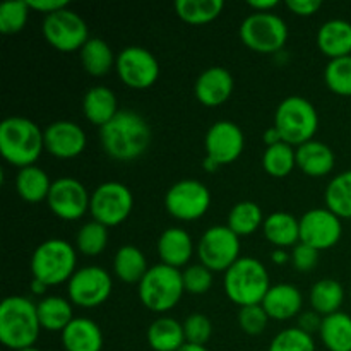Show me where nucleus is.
<instances>
[{"label": "nucleus", "mask_w": 351, "mask_h": 351, "mask_svg": "<svg viewBox=\"0 0 351 351\" xmlns=\"http://www.w3.org/2000/svg\"><path fill=\"white\" fill-rule=\"evenodd\" d=\"M99 141L106 156L129 163L149 149L153 130L143 115L134 110H120L99 129Z\"/></svg>", "instance_id": "obj_1"}, {"label": "nucleus", "mask_w": 351, "mask_h": 351, "mask_svg": "<svg viewBox=\"0 0 351 351\" xmlns=\"http://www.w3.org/2000/svg\"><path fill=\"white\" fill-rule=\"evenodd\" d=\"M41 324L33 300L23 295H10L0 305V343L19 351L36 345Z\"/></svg>", "instance_id": "obj_2"}, {"label": "nucleus", "mask_w": 351, "mask_h": 351, "mask_svg": "<svg viewBox=\"0 0 351 351\" xmlns=\"http://www.w3.org/2000/svg\"><path fill=\"white\" fill-rule=\"evenodd\" d=\"M45 151V132L26 117H7L0 123V153L16 168L36 165Z\"/></svg>", "instance_id": "obj_3"}, {"label": "nucleus", "mask_w": 351, "mask_h": 351, "mask_svg": "<svg viewBox=\"0 0 351 351\" xmlns=\"http://www.w3.org/2000/svg\"><path fill=\"white\" fill-rule=\"evenodd\" d=\"M223 288L226 297L242 308L263 304L271 288V280L259 259L240 257L223 276Z\"/></svg>", "instance_id": "obj_4"}, {"label": "nucleus", "mask_w": 351, "mask_h": 351, "mask_svg": "<svg viewBox=\"0 0 351 351\" xmlns=\"http://www.w3.org/2000/svg\"><path fill=\"white\" fill-rule=\"evenodd\" d=\"M77 266V250L62 239H50L41 242L31 256V274L33 280L43 285L58 287L69 283Z\"/></svg>", "instance_id": "obj_5"}, {"label": "nucleus", "mask_w": 351, "mask_h": 351, "mask_svg": "<svg viewBox=\"0 0 351 351\" xmlns=\"http://www.w3.org/2000/svg\"><path fill=\"white\" fill-rule=\"evenodd\" d=\"M185 293L182 271L175 267L156 264L151 266L146 276L137 285L139 300L147 311L154 314H167L180 304Z\"/></svg>", "instance_id": "obj_6"}, {"label": "nucleus", "mask_w": 351, "mask_h": 351, "mask_svg": "<svg viewBox=\"0 0 351 351\" xmlns=\"http://www.w3.org/2000/svg\"><path fill=\"white\" fill-rule=\"evenodd\" d=\"M274 127L283 143L298 147L315 137L319 130V113L304 96H288L274 112Z\"/></svg>", "instance_id": "obj_7"}, {"label": "nucleus", "mask_w": 351, "mask_h": 351, "mask_svg": "<svg viewBox=\"0 0 351 351\" xmlns=\"http://www.w3.org/2000/svg\"><path fill=\"white\" fill-rule=\"evenodd\" d=\"M243 147H245L243 130L232 120H218L206 132V158L202 161V168L208 173H215L221 167L235 163L242 156Z\"/></svg>", "instance_id": "obj_8"}, {"label": "nucleus", "mask_w": 351, "mask_h": 351, "mask_svg": "<svg viewBox=\"0 0 351 351\" xmlns=\"http://www.w3.org/2000/svg\"><path fill=\"white\" fill-rule=\"evenodd\" d=\"M240 41L257 53H278L288 41V26L273 12H254L240 24Z\"/></svg>", "instance_id": "obj_9"}, {"label": "nucleus", "mask_w": 351, "mask_h": 351, "mask_svg": "<svg viewBox=\"0 0 351 351\" xmlns=\"http://www.w3.org/2000/svg\"><path fill=\"white\" fill-rule=\"evenodd\" d=\"M240 249V237L226 225H216L202 233L195 252L199 264L213 273H226L242 257Z\"/></svg>", "instance_id": "obj_10"}, {"label": "nucleus", "mask_w": 351, "mask_h": 351, "mask_svg": "<svg viewBox=\"0 0 351 351\" xmlns=\"http://www.w3.org/2000/svg\"><path fill=\"white\" fill-rule=\"evenodd\" d=\"M132 209V191L120 182H105L91 192L89 215L106 228L125 223Z\"/></svg>", "instance_id": "obj_11"}, {"label": "nucleus", "mask_w": 351, "mask_h": 351, "mask_svg": "<svg viewBox=\"0 0 351 351\" xmlns=\"http://www.w3.org/2000/svg\"><path fill=\"white\" fill-rule=\"evenodd\" d=\"M165 208L168 215L178 221H197L211 208V192L202 182L184 178L168 189L165 194Z\"/></svg>", "instance_id": "obj_12"}, {"label": "nucleus", "mask_w": 351, "mask_h": 351, "mask_svg": "<svg viewBox=\"0 0 351 351\" xmlns=\"http://www.w3.org/2000/svg\"><path fill=\"white\" fill-rule=\"evenodd\" d=\"M41 31L50 47L65 53L81 51V48L91 38L86 21L69 7L45 17Z\"/></svg>", "instance_id": "obj_13"}, {"label": "nucleus", "mask_w": 351, "mask_h": 351, "mask_svg": "<svg viewBox=\"0 0 351 351\" xmlns=\"http://www.w3.org/2000/svg\"><path fill=\"white\" fill-rule=\"evenodd\" d=\"M113 290V280L99 266H86L74 273L67 283V295L72 305L81 308H96L105 304Z\"/></svg>", "instance_id": "obj_14"}, {"label": "nucleus", "mask_w": 351, "mask_h": 351, "mask_svg": "<svg viewBox=\"0 0 351 351\" xmlns=\"http://www.w3.org/2000/svg\"><path fill=\"white\" fill-rule=\"evenodd\" d=\"M115 71L130 89H149L160 77V62L153 51L143 47H127L117 55Z\"/></svg>", "instance_id": "obj_15"}, {"label": "nucleus", "mask_w": 351, "mask_h": 351, "mask_svg": "<svg viewBox=\"0 0 351 351\" xmlns=\"http://www.w3.org/2000/svg\"><path fill=\"white\" fill-rule=\"evenodd\" d=\"M91 194L81 180L74 177H60L51 184L48 194V209L64 221H77L89 213Z\"/></svg>", "instance_id": "obj_16"}, {"label": "nucleus", "mask_w": 351, "mask_h": 351, "mask_svg": "<svg viewBox=\"0 0 351 351\" xmlns=\"http://www.w3.org/2000/svg\"><path fill=\"white\" fill-rule=\"evenodd\" d=\"M341 235V218L328 208L311 209L300 218V242L319 252L338 245Z\"/></svg>", "instance_id": "obj_17"}, {"label": "nucleus", "mask_w": 351, "mask_h": 351, "mask_svg": "<svg viewBox=\"0 0 351 351\" xmlns=\"http://www.w3.org/2000/svg\"><path fill=\"white\" fill-rule=\"evenodd\" d=\"M45 132V151L58 160H74L81 156L88 144L84 129L72 120L51 122Z\"/></svg>", "instance_id": "obj_18"}, {"label": "nucleus", "mask_w": 351, "mask_h": 351, "mask_svg": "<svg viewBox=\"0 0 351 351\" xmlns=\"http://www.w3.org/2000/svg\"><path fill=\"white\" fill-rule=\"evenodd\" d=\"M235 89V79H233L232 72L225 67H209L202 72L197 77L194 84L195 98L201 105L215 108V106H221L230 99Z\"/></svg>", "instance_id": "obj_19"}, {"label": "nucleus", "mask_w": 351, "mask_h": 351, "mask_svg": "<svg viewBox=\"0 0 351 351\" xmlns=\"http://www.w3.org/2000/svg\"><path fill=\"white\" fill-rule=\"evenodd\" d=\"M269 315L271 321L285 322L290 319L298 317L304 307V297L302 291L291 283L271 285L269 291L261 304Z\"/></svg>", "instance_id": "obj_20"}, {"label": "nucleus", "mask_w": 351, "mask_h": 351, "mask_svg": "<svg viewBox=\"0 0 351 351\" xmlns=\"http://www.w3.org/2000/svg\"><path fill=\"white\" fill-rule=\"evenodd\" d=\"M195 249L197 245H194L192 237L178 226L167 228L158 239V256H160L161 264L175 267V269L189 266Z\"/></svg>", "instance_id": "obj_21"}, {"label": "nucleus", "mask_w": 351, "mask_h": 351, "mask_svg": "<svg viewBox=\"0 0 351 351\" xmlns=\"http://www.w3.org/2000/svg\"><path fill=\"white\" fill-rule=\"evenodd\" d=\"M335 151L321 141H308L297 147V168L307 177L321 178L335 170Z\"/></svg>", "instance_id": "obj_22"}, {"label": "nucleus", "mask_w": 351, "mask_h": 351, "mask_svg": "<svg viewBox=\"0 0 351 351\" xmlns=\"http://www.w3.org/2000/svg\"><path fill=\"white\" fill-rule=\"evenodd\" d=\"M65 351H101L103 332L95 321L88 317H75L60 332Z\"/></svg>", "instance_id": "obj_23"}, {"label": "nucleus", "mask_w": 351, "mask_h": 351, "mask_svg": "<svg viewBox=\"0 0 351 351\" xmlns=\"http://www.w3.org/2000/svg\"><path fill=\"white\" fill-rule=\"evenodd\" d=\"M317 47L329 60L351 55V23L345 19H329L319 27Z\"/></svg>", "instance_id": "obj_24"}, {"label": "nucleus", "mask_w": 351, "mask_h": 351, "mask_svg": "<svg viewBox=\"0 0 351 351\" xmlns=\"http://www.w3.org/2000/svg\"><path fill=\"white\" fill-rule=\"evenodd\" d=\"M82 112L89 123L101 129L120 112L115 93L106 86H93L82 98Z\"/></svg>", "instance_id": "obj_25"}, {"label": "nucleus", "mask_w": 351, "mask_h": 351, "mask_svg": "<svg viewBox=\"0 0 351 351\" xmlns=\"http://www.w3.org/2000/svg\"><path fill=\"white\" fill-rule=\"evenodd\" d=\"M263 233L267 242L276 249H287L300 243V218L285 211L271 213L266 216Z\"/></svg>", "instance_id": "obj_26"}, {"label": "nucleus", "mask_w": 351, "mask_h": 351, "mask_svg": "<svg viewBox=\"0 0 351 351\" xmlns=\"http://www.w3.org/2000/svg\"><path fill=\"white\" fill-rule=\"evenodd\" d=\"M147 345L154 351H178L185 345L184 324L173 317H158L149 324L146 332Z\"/></svg>", "instance_id": "obj_27"}, {"label": "nucleus", "mask_w": 351, "mask_h": 351, "mask_svg": "<svg viewBox=\"0 0 351 351\" xmlns=\"http://www.w3.org/2000/svg\"><path fill=\"white\" fill-rule=\"evenodd\" d=\"M149 271L147 259L136 245H122L113 257V274L127 285H139Z\"/></svg>", "instance_id": "obj_28"}, {"label": "nucleus", "mask_w": 351, "mask_h": 351, "mask_svg": "<svg viewBox=\"0 0 351 351\" xmlns=\"http://www.w3.org/2000/svg\"><path fill=\"white\" fill-rule=\"evenodd\" d=\"M36 308L41 329L48 332H62L75 319L71 300L64 297H43Z\"/></svg>", "instance_id": "obj_29"}, {"label": "nucleus", "mask_w": 351, "mask_h": 351, "mask_svg": "<svg viewBox=\"0 0 351 351\" xmlns=\"http://www.w3.org/2000/svg\"><path fill=\"white\" fill-rule=\"evenodd\" d=\"M51 184L53 182L50 180L47 171L41 170L36 165L21 168L17 171L16 191L19 194V197L24 202H29V204H38L41 201H47Z\"/></svg>", "instance_id": "obj_30"}, {"label": "nucleus", "mask_w": 351, "mask_h": 351, "mask_svg": "<svg viewBox=\"0 0 351 351\" xmlns=\"http://www.w3.org/2000/svg\"><path fill=\"white\" fill-rule=\"evenodd\" d=\"M82 69L93 77H103L115 67L117 55L112 47L101 38H89L88 43L79 51Z\"/></svg>", "instance_id": "obj_31"}, {"label": "nucleus", "mask_w": 351, "mask_h": 351, "mask_svg": "<svg viewBox=\"0 0 351 351\" xmlns=\"http://www.w3.org/2000/svg\"><path fill=\"white\" fill-rule=\"evenodd\" d=\"M308 302H311L312 311L317 312L321 317L341 312L343 302H345V288L336 280H319L317 283L312 285L311 293H308Z\"/></svg>", "instance_id": "obj_32"}, {"label": "nucleus", "mask_w": 351, "mask_h": 351, "mask_svg": "<svg viewBox=\"0 0 351 351\" xmlns=\"http://www.w3.org/2000/svg\"><path fill=\"white\" fill-rule=\"evenodd\" d=\"M319 338L329 351H351V315L336 312L322 319Z\"/></svg>", "instance_id": "obj_33"}, {"label": "nucleus", "mask_w": 351, "mask_h": 351, "mask_svg": "<svg viewBox=\"0 0 351 351\" xmlns=\"http://www.w3.org/2000/svg\"><path fill=\"white\" fill-rule=\"evenodd\" d=\"M264 219H266L264 218V213L257 202L240 201L230 209L226 226L242 239V237L254 235L257 230L263 228Z\"/></svg>", "instance_id": "obj_34"}, {"label": "nucleus", "mask_w": 351, "mask_h": 351, "mask_svg": "<svg viewBox=\"0 0 351 351\" xmlns=\"http://www.w3.org/2000/svg\"><path fill=\"white\" fill-rule=\"evenodd\" d=\"M225 9L223 0H177L175 12L184 23L202 26L218 19Z\"/></svg>", "instance_id": "obj_35"}, {"label": "nucleus", "mask_w": 351, "mask_h": 351, "mask_svg": "<svg viewBox=\"0 0 351 351\" xmlns=\"http://www.w3.org/2000/svg\"><path fill=\"white\" fill-rule=\"evenodd\" d=\"M326 208L338 218L351 219V170L331 178L324 192Z\"/></svg>", "instance_id": "obj_36"}, {"label": "nucleus", "mask_w": 351, "mask_h": 351, "mask_svg": "<svg viewBox=\"0 0 351 351\" xmlns=\"http://www.w3.org/2000/svg\"><path fill=\"white\" fill-rule=\"evenodd\" d=\"M263 168L269 177H288L297 168V147L287 143L266 147L263 154Z\"/></svg>", "instance_id": "obj_37"}, {"label": "nucleus", "mask_w": 351, "mask_h": 351, "mask_svg": "<svg viewBox=\"0 0 351 351\" xmlns=\"http://www.w3.org/2000/svg\"><path fill=\"white\" fill-rule=\"evenodd\" d=\"M108 228L98 221H88L79 228L75 237V249L88 257H96L108 247Z\"/></svg>", "instance_id": "obj_38"}, {"label": "nucleus", "mask_w": 351, "mask_h": 351, "mask_svg": "<svg viewBox=\"0 0 351 351\" xmlns=\"http://www.w3.org/2000/svg\"><path fill=\"white\" fill-rule=\"evenodd\" d=\"M324 82L338 96H351V55L329 60L324 69Z\"/></svg>", "instance_id": "obj_39"}, {"label": "nucleus", "mask_w": 351, "mask_h": 351, "mask_svg": "<svg viewBox=\"0 0 351 351\" xmlns=\"http://www.w3.org/2000/svg\"><path fill=\"white\" fill-rule=\"evenodd\" d=\"M29 5L26 0H14L0 5V33L17 34L26 27L29 19Z\"/></svg>", "instance_id": "obj_40"}, {"label": "nucleus", "mask_w": 351, "mask_h": 351, "mask_svg": "<svg viewBox=\"0 0 351 351\" xmlns=\"http://www.w3.org/2000/svg\"><path fill=\"white\" fill-rule=\"evenodd\" d=\"M267 351H315V341L300 328H290L274 336Z\"/></svg>", "instance_id": "obj_41"}, {"label": "nucleus", "mask_w": 351, "mask_h": 351, "mask_svg": "<svg viewBox=\"0 0 351 351\" xmlns=\"http://www.w3.org/2000/svg\"><path fill=\"white\" fill-rule=\"evenodd\" d=\"M182 280H184L185 293L191 295H204L213 288V271L202 264H192L182 271Z\"/></svg>", "instance_id": "obj_42"}, {"label": "nucleus", "mask_w": 351, "mask_h": 351, "mask_svg": "<svg viewBox=\"0 0 351 351\" xmlns=\"http://www.w3.org/2000/svg\"><path fill=\"white\" fill-rule=\"evenodd\" d=\"M269 315L266 314L263 305H249V307H242L239 312V326L245 335L249 336H259L266 331L267 322H269Z\"/></svg>", "instance_id": "obj_43"}, {"label": "nucleus", "mask_w": 351, "mask_h": 351, "mask_svg": "<svg viewBox=\"0 0 351 351\" xmlns=\"http://www.w3.org/2000/svg\"><path fill=\"white\" fill-rule=\"evenodd\" d=\"M182 324H184L185 341L191 345L206 346V343L211 339L213 324L204 314H199V312L191 314Z\"/></svg>", "instance_id": "obj_44"}, {"label": "nucleus", "mask_w": 351, "mask_h": 351, "mask_svg": "<svg viewBox=\"0 0 351 351\" xmlns=\"http://www.w3.org/2000/svg\"><path fill=\"white\" fill-rule=\"evenodd\" d=\"M290 261L298 273H311L317 267L319 263V250L305 245V243H297L290 254Z\"/></svg>", "instance_id": "obj_45"}, {"label": "nucleus", "mask_w": 351, "mask_h": 351, "mask_svg": "<svg viewBox=\"0 0 351 351\" xmlns=\"http://www.w3.org/2000/svg\"><path fill=\"white\" fill-rule=\"evenodd\" d=\"M321 0H288L287 9L300 17H311L321 10Z\"/></svg>", "instance_id": "obj_46"}, {"label": "nucleus", "mask_w": 351, "mask_h": 351, "mask_svg": "<svg viewBox=\"0 0 351 351\" xmlns=\"http://www.w3.org/2000/svg\"><path fill=\"white\" fill-rule=\"evenodd\" d=\"M26 2L31 10L43 14L45 17L69 7V3L64 2V0H26Z\"/></svg>", "instance_id": "obj_47"}, {"label": "nucleus", "mask_w": 351, "mask_h": 351, "mask_svg": "<svg viewBox=\"0 0 351 351\" xmlns=\"http://www.w3.org/2000/svg\"><path fill=\"white\" fill-rule=\"evenodd\" d=\"M322 319L324 317H321V315L314 311L302 312V314L298 315L297 328H300L302 331L308 332V335H312V332H319V329H321V324H322Z\"/></svg>", "instance_id": "obj_48"}, {"label": "nucleus", "mask_w": 351, "mask_h": 351, "mask_svg": "<svg viewBox=\"0 0 351 351\" xmlns=\"http://www.w3.org/2000/svg\"><path fill=\"white\" fill-rule=\"evenodd\" d=\"M278 5H280L278 0H250L249 2V7L256 10V12H271Z\"/></svg>", "instance_id": "obj_49"}, {"label": "nucleus", "mask_w": 351, "mask_h": 351, "mask_svg": "<svg viewBox=\"0 0 351 351\" xmlns=\"http://www.w3.org/2000/svg\"><path fill=\"white\" fill-rule=\"evenodd\" d=\"M264 143H266V147L274 146V144L283 143V139H281V134L278 132L276 127L271 125L269 129H267L266 132H264Z\"/></svg>", "instance_id": "obj_50"}, {"label": "nucleus", "mask_w": 351, "mask_h": 351, "mask_svg": "<svg viewBox=\"0 0 351 351\" xmlns=\"http://www.w3.org/2000/svg\"><path fill=\"white\" fill-rule=\"evenodd\" d=\"M271 261L274 264H278V266H283V264H287L290 261V254L287 252V249H274L271 252Z\"/></svg>", "instance_id": "obj_51"}, {"label": "nucleus", "mask_w": 351, "mask_h": 351, "mask_svg": "<svg viewBox=\"0 0 351 351\" xmlns=\"http://www.w3.org/2000/svg\"><path fill=\"white\" fill-rule=\"evenodd\" d=\"M31 288H33L34 295H45V293H47V290H48L47 285H43L41 281H38V280H33V283H31Z\"/></svg>", "instance_id": "obj_52"}, {"label": "nucleus", "mask_w": 351, "mask_h": 351, "mask_svg": "<svg viewBox=\"0 0 351 351\" xmlns=\"http://www.w3.org/2000/svg\"><path fill=\"white\" fill-rule=\"evenodd\" d=\"M178 351H209L206 346H201V345H191V343H185L184 346H182Z\"/></svg>", "instance_id": "obj_53"}, {"label": "nucleus", "mask_w": 351, "mask_h": 351, "mask_svg": "<svg viewBox=\"0 0 351 351\" xmlns=\"http://www.w3.org/2000/svg\"><path fill=\"white\" fill-rule=\"evenodd\" d=\"M19 351H41V350H38L36 346H31V348H24V350H19Z\"/></svg>", "instance_id": "obj_54"}, {"label": "nucleus", "mask_w": 351, "mask_h": 351, "mask_svg": "<svg viewBox=\"0 0 351 351\" xmlns=\"http://www.w3.org/2000/svg\"><path fill=\"white\" fill-rule=\"evenodd\" d=\"M350 297H351V291H350Z\"/></svg>", "instance_id": "obj_55"}]
</instances>
